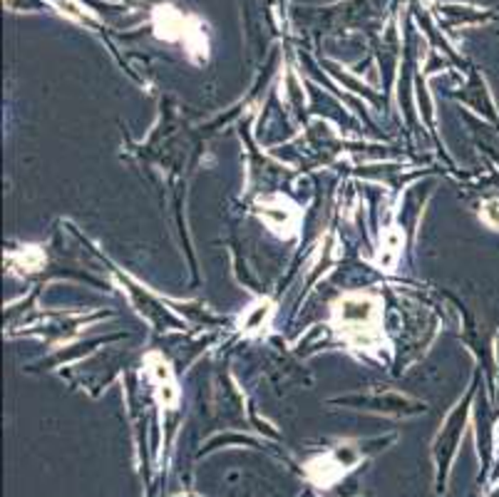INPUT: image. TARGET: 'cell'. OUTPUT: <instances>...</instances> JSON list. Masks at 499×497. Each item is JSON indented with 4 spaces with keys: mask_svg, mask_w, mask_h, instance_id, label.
Wrapping results in <instances>:
<instances>
[{
    "mask_svg": "<svg viewBox=\"0 0 499 497\" xmlns=\"http://www.w3.org/2000/svg\"><path fill=\"white\" fill-rule=\"evenodd\" d=\"M331 326L338 341L365 353L388 346L383 326V299L373 291H353L333 301Z\"/></svg>",
    "mask_w": 499,
    "mask_h": 497,
    "instance_id": "6da1fadb",
    "label": "cell"
},
{
    "mask_svg": "<svg viewBox=\"0 0 499 497\" xmlns=\"http://www.w3.org/2000/svg\"><path fill=\"white\" fill-rule=\"evenodd\" d=\"M360 463V453L351 445H341L328 453H321L306 463V478L311 480L316 488L328 490L336 483H341L348 473Z\"/></svg>",
    "mask_w": 499,
    "mask_h": 497,
    "instance_id": "7a4b0ae2",
    "label": "cell"
},
{
    "mask_svg": "<svg viewBox=\"0 0 499 497\" xmlns=\"http://www.w3.org/2000/svg\"><path fill=\"white\" fill-rule=\"evenodd\" d=\"M259 219L276 234L279 239H296L303 224V212L293 199L284 194H266L256 202Z\"/></svg>",
    "mask_w": 499,
    "mask_h": 497,
    "instance_id": "3957f363",
    "label": "cell"
},
{
    "mask_svg": "<svg viewBox=\"0 0 499 497\" xmlns=\"http://www.w3.org/2000/svg\"><path fill=\"white\" fill-rule=\"evenodd\" d=\"M154 33L164 40H184L192 55L207 58V40H194V30H189L187 20L172 5H157L154 8Z\"/></svg>",
    "mask_w": 499,
    "mask_h": 497,
    "instance_id": "277c9868",
    "label": "cell"
},
{
    "mask_svg": "<svg viewBox=\"0 0 499 497\" xmlns=\"http://www.w3.org/2000/svg\"><path fill=\"white\" fill-rule=\"evenodd\" d=\"M144 373H147L149 383H152L159 406L167 408V411H174L179 406V386L177 378H174L172 363L159 351H152L144 356Z\"/></svg>",
    "mask_w": 499,
    "mask_h": 497,
    "instance_id": "5b68a950",
    "label": "cell"
},
{
    "mask_svg": "<svg viewBox=\"0 0 499 497\" xmlns=\"http://www.w3.org/2000/svg\"><path fill=\"white\" fill-rule=\"evenodd\" d=\"M403 247H405V232L398 224H390V227L383 229V234H380V249H378V256H375V264L383 271H395L400 256H403Z\"/></svg>",
    "mask_w": 499,
    "mask_h": 497,
    "instance_id": "8992f818",
    "label": "cell"
},
{
    "mask_svg": "<svg viewBox=\"0 0 499 497\" xmlns=\"http://www.w3.org/2000/svg\"><path fill=\"white\" fill-rule=\"evenodd\" d=\"M274 311H276L274 301H269V299L254 301V304H251L249 309L244 311V316H241V331H244L246 336L261 333V331L266 329V326L271 324V316H274Z\"/></svg>",
    "mask_w": 499,
    "mask_h": 497,
    "instance_id": "52a82bcc",
    "label": "cell"
},
{
    "mask_svg": "<svg viewBox=\"0 0 499 497\" xmlns=\"http://www.w3.org/2000/svg\"><path fill=\"white\" fill-rule=\"evenodd\" d=\"M13 264H18L20 269L25 271H38L40 266L45 264V254L40 247H20L18 251H13V254L8 256Z\"/></svg>",
    "mask_w": 499,
    "mask_h": 497,
    "instance_id": "ba28073f",
    "label": "cell"
},
{
    "mask_svg": "<svg viewBox=\"0 0 499 497\" xmlns=\"http://www.w3.org/2000/svg\"><path fill=\"white\" fill-rule=\"evenodd\" d=\"M480 219L492 229H499V202H487L480 212Z\"/></svg>",
    "mask_w": 499,
    "mask_h": 497,
    "instance_id": "9c48e42d",
    "label": "cell"
}]
</instances>
